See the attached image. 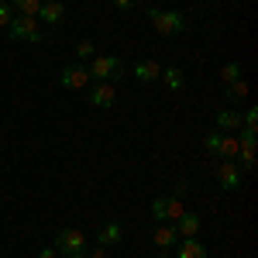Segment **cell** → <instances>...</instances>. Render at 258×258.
Instances as JSON below:
<instances>
[{
  "label": "cell",
  "instance_id": "26",
  "mask_svg": "<svg viewBox=\"0 0 258 258\" xmlns=\"http://www.w3.org/2000/svg\"><path fill=\"white\" fill-rule=\"evenodd\" d=\"M38 258H59V251H55V248H41Z\"/></svg>",
  "mask_w": 258,
  "mask_h": 258
},
{
  "label": "cell",
  "instance_id": "8",
  "mask_svg": "<svg viewBox=\"0 0 258 258\" xmlns=\"http://www.w3.org/2000/svg\"><path fill=\"white\" fill-rule=\"evenodd\" d=\"M35 18L45 21V24H52V28H59L62 21H66V4H62V0H41Z\"/></svg>",
  "mask_w": 258,
  "mask_h": 258
},
{
  "label": "cell",
  "instance_id": "14",
  "mask_svg": "<svg viewBox=\"0 0 258 258\" xmlns=\"http://www.w3.org/2000/svg\"><path fill=\"white\" fill-rule=\"evenodd\" d=\"M241 127V110H234V107H224L217 114V131H238Z\"/></svg>",
  "mask_w": 258,
  "mask_h": 258
},
{
  "label": "cell",
  "instance_id": "28",
  "mask_svg": "<svg viewBox=\"0 0 258 258\" xmlns=\"http://www.w3.org/2000/svg\"><path fill=\"white\" fill-rule=\"evenodd\" d=\"M159 258H172V255H159Z\"/></svg>",
  "mask_w": 258,
  "mask_h": 258
},
{
  "label": "cell",
  "instance_id": "6",
  "mask_svg": "<svg viewBox=\"0 0 258 258\" xmlns=\"http://www.w3.org/2000/svg\"><path fill=\"white\" fill-rule=\"evenodd\" d=\"M59 83H62V90H83V86H90L93 80H90V69L83 62H69L59 73Z\"/></svg>",
  "mask_w": 258,
  "mask_h": 258
},
{
  "label": "cell",
  "instance_id": "21",
  "mask_svg": "<svg viewBox=\"0 0 258 258\" xmlns=\"http://www.w3.org/2000/svg\"><path fill=\"white\" fill-rule=\"evenodd\" d=\"M220 138H224V131H217V127H214V131H210V135L203 138V148H207L210 155H217V148H220Z\"/></svg>",
  "mask_w": 258,
  "mask_h": 258
},
{
  "label": "cell",
  "instance_id": "25",
  "mask_svg": "<svg viewBox=\"0 0 258 258\" xmlns=\"http://www.w3.org/2000/svg\"><path fill=\"white\" fill-rule=\"evenodd\" d=\"M135 4H141V0H114V7H120V11H127V7H135Z\"/></svg>",
  "mask_w": 258,
  "mask_h": 258
},
{
  "label": "cell",
  "instance_id": "16",
  "mask_svg": "<svg viewBox=\"0 0 258 258\" xmlns=\"http://www.w3.org/2000/svg\"><path fill=\"white\" fill-rule=\"evenodd\" d=\"M159 80L165 83L169 90H182V86H186V76H182V69H179V66H165Z\"/></svg>",
  "mask_w": 258,
  "mask_h": 258
},
{
  "label": "cell",
  "instance_id": "7",
  "mask_svg": "<svg viewBox=\"0 0 258 258\" xmlns=\"http://www.w3.org/2000/svg\"><path fill=\"white\" fill-rule=\"evenodd\" d=\"M217 182H220V189H224V193L241 189V169L231 159H220V165H217Z\"/></svg>",
  "mask_w": 258,
  "mask_h": 258
},
{
  "label": "cell",
  "instance_id": "19",
  "mask_svg": "<svg viewBox=\"0 0 258 258\" xmlns=\"http://www.w3.org/2000/svg\"><path fill=\"white\" fill-rule=\"evenodd\" d=\"M224 97L231 100V103H241V100L248 97V83H244V80H238V83H227V93H224Z\"/></svg>",
  "mask_w": 258,
  "mask_h": 258
},
{
  "label": "cell",
  "instance_id": "4",
  "mask_svg": "<svg viewBox=\"0 0 258 258\" xmlns=\"http://www.w3.org/2000/svg\"><path fill=\"white\" fill-rule=\"evenodd\" d=\"M7 35H11V41H31V45H41V41H45L41 21L28 18V14H14L11 24H7Z\"/></svg>",
  "mask_w": 258,
  "mask_h": 258
},
{
  "label": "cell",
  "instance_id": "5",
  "mask_svg": "<svg viewBox=\"0 0 258 258\" xmlns=\"http://www.w3.org/2000/svg\"><path fill=\"white\" fill-rule=\"evenodd\" d=\"M152 217H155V224H176V220L182 217V200L155 197L152 200Z\"/></svg>",
  "mask_w": 258,
  "mask_h": 258
},
{
  "label": "cell",
  "instance_id": "24",
  "mask_svg": "<svg viewBox=\"0 0 258 258\" xmlns=\"http://www.w3.org/2000/svg\"><path fill=\"white\" fill-rule=\"evenodd\" d=\"M186 193H189V179H179L176 186H172V193H169V197H176V200H182V197H186Z\"/></svg>",
  "mask_w": 258,
  "mask_h": 258
},
{
  "label": "cell",
  "instance_id": "27",
  "mask_svg": "<svg viewBox=\"0 0 258 258\" xmlns=\"http://www.w3.org/2000/svg\"><path fill=\"white\" fill-rule=\"evenodd\" d=\"M86 255H90V258H107V248H100V244H97V248H93V251H86Z\"/></svg>",
  "mask_w": 258,
  "mask_h": 258
},
{
  "label": "cell",
  "instance_id": "1",
  "mask_svg": "<svg viewBox=\"0 0 258 258\" xmlns=\"http://www.w3.org/2000/svg\"><path fill=\"white\" fill-rule=\"evenodd\" d=\"M148 21L152 28L165 35V38H176V35H186L189 31V21L182 11H165V7H148Z\"/></svg>",
  "mask_w": 258,
  "mask_h": 258
},
{
  "label": "cell",
  "instance_id": "12",
  "mask_svg": "<svg viewBox=\"0 0 258 258\" xmlns=\"http://www.w3.org/2000/svg\"><path fill=\"white\" fill-rule=\"evenodd\" d=\"M200 227H203L200 214H189V210H182V217L176 220V234L179 238H200Z\"/></svg>",
  "mask_w": 258,
  "mask_h": 258
},
{
  "label": "cell",
  "instance_id": "11",
  "mask_svg": "<svg viewBox=\"0 0 258 258\" xmlns=\"http://www.w3.org/2000/svg\"><path fill=\"white\" fill-rule=\"evenodd\" d=\"M131 76H135L138 83H155L162 76V66L155 59H138V62H135V69H131Z\"/></svg>",
  "mask_w": 258,
  "mask_h": 258
},
{
  "label": "cell",
  "instance_id": "3",
  "mask_svg": "<svg viewBox=\"0 0 258 258\" xmlns=\"http://www.w3.org/2000/svg\"><path fill=\"white\" fill-rule=\"evenodd\" d=\"M52 248H55L62 258H86L90 241H86V234L76 231V227H62L59 234H55V241H52Z\"/></svg>",
  "mask_w": 258,
  "mask_h": 258
},
{
  "label": "cell",
  "instance_id": "2",
  "mask_svg": "<svg viewBox=\"0 0 258 258\" xmlns=\"http://www.w3.org/2000/svg\"><path fill=\"white\" fill-rule=\"evenodd\" d=\"M86 69H90V80L93 83H120V80H127L124 59H117V55H93Z\"/></svg>",
  "mask_w": 258,
  "mask_h": 258
},
{
  "label": "cell",
  "instance_id": "9",
  "mask_svg": "<svg viewBox=\"0 0 258 258\" xmlns=\"http://www.w3.org/2000/svg\"><path fill=\"white\" fill-rule=\"evenodd\" d=\"M172 258H210V251H207V244L200 238H179Z\"/></svg>",
  "mask_w": 258,
  "mask_h": 258
},
{
  "label": "cell",
  "instance_id": "23",
  "mask_svg": "<svg viewBox=\"0 0 258 258\" xmlns=\"http://www.w3.org/2000/svg\"><path fill=\"white\" fill-rule=\"evenodd\" d=\"M11 18H14V7H11L7 0H0V28H7V24H11Z\"/></svg>",
  "mask_w": 258,
  "mask_h": 258
},
{
  "label": "cell",
  "instance_id": "13",
  "mask_svg": "<svg viewBox=\"0 0 258 258\" xmlns=\"http://www.w3.org/2000/svg\"><path fill=\"white\" fill-rule=\"evenodd\" d=\"M152 238H155V248H172V244L179 241V234H176V224H159Z\"/></svg>",
  "mask_w": 258,
  "mask_h": 258
},
{
  "label": "cell",
  "instance_id": "10",
  "mask_svg": "<svg viewBox=\"0 0 258 258\" xmlns=\"http://www.w3.org/2000/svg\"><path fill=\"white\" fill-rule=\"evenodd\" d=\"M114 100H117L114 83H93V86H90V103H93V107L107 110V107H114Z\"/></svg>",
  "mask_w": 258,
  "mask_h": 258
},
{
  "label": "cell",
  "instance_id": "18",
  "mask_svg": "<svg viewBox=\"0 0 258 258\" xmlns=\"http://www.w3.org/2000/svg\"><path fill=\"white\" fill-rule=\"evenodd\" d=\"M18 14H28V18H35L38 14V7H41V0H7Z\"/></svg>",
  "mask_w": 258,
  "mask_h": 258
},
{
  "label": "cell",
  "instance_id": "20",
  "mask_svg": "<svg viewBox=\"0 0 258 258\" xmlns=\"http://www.w3.org/2000/svg\"><path fill=\"white\" fill-rule=\"evenodd\" d=\"M220 80H224V83H238L241 80V66H238V62H227V66L220 69Z\"/></svg>",
  "mask_w": 258,
  "mask_h": 258
},
{
  "label": "cell",
  "instance_id": "15",
  "mask_svg": "<svg viewBox=\"0 0 258 258\" xmlns=\"http://www.w3.org/2000/svg\"><path fill=\"white\" fill-rule=\"evenodd\" d=\"M120 234H124V231H120L117 220H107V224L100 227V248H114L120 241Z\"/></svg>",
  "mask_w": 258,
  "mask_h": 258
},
{
  "label": "cell",
  "instance_id": "17",
  "mask_svg": "<svg viewBox=\"0 0 258 258\" xmlns=\"http://www.w3.org/2000/svg\"><path fill=\"white\" fill-rule=\"evenodd\" d=\"M238 138H234V135H227V131H224V138H220V148H217V159H231L234 162V155H238Z\"/></svg>",
  "mask_w": 258,
  "mask_h": 258
},
{
  "label": "cell",
  "instance_id": "22",
  "mask_svg": "<svg viewBox=\"0 0 258 258\" xmlns=\"http://www.w3.org/2000/svg\"><path fill=\"white\" fill-rule=\"evenodd\" d=\"M76 55H80V59H93V55H97V45L90 38H83L80 45H76Z\"/></svg>",
  "mask_w": 258,
  "mask_h": 258
}]
</instances>
